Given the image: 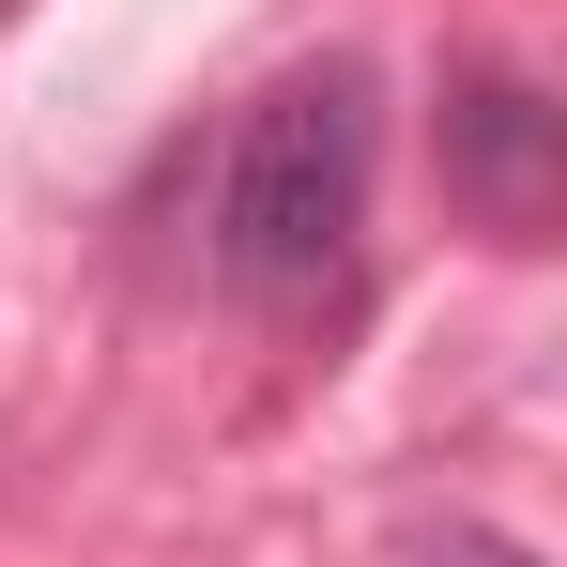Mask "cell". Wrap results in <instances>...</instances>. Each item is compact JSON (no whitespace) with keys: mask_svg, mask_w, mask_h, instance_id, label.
Masks as SVG:
<instances>
[{"mask_svg":"<svg viewBox=\"0 0 567 567\" xmlns=\"http://www.w3.org/2000/svg\"><path fill=\"white\" fill-rule=\"evenodd\" d=\"M369 78L353 62H307L246 107L230 138V185H215V277L246 291L261 322H322L353 291V246H369Z\"/></svg>","mask_w":567,"mask_h":567,"instance_id":"obj_1","label":"cell"},{"mask_svg":"<svg viewBox=\"0 0 567 567\" xmlns=\"http://www.w3.org/2000/svg\"><path fill=\"white\" fill-rule=\"evenodd\" d=\"M445 199H461L491 246H553V215H567V107L537 78H506V62L445 78Z\"/></svg>","mask_w":567,"mask_h":567,"instance_id":"obj_2","label":"cell"},{"mask_svg":"<svg viewBox=\"0 0 567 567\" xmlns=\"http://www.w3.org/2000/svg\"><path fill=\"white\" fill-rule=\"evenodd\" d=\"M399 567H537L522 537H491V522H445V537H414Z\"/></svg>","mask_w":567,"mask_h":567,"instance_id":"obj_3","label":"cell"}]
</instances>
